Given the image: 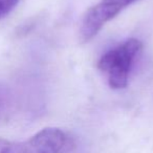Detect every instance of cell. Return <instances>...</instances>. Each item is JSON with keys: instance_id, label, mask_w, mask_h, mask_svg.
Masks as SVG:
<instances>
[{"instance_id": "5b68a950", "label": "cell", "mask_w": 153, "mask_h": 153, "mask_svg": "<svg viewBox=\"0 0 153 153\" xmlns=\"http://www.w3.org/2000/svg\"><path fill=\"white\" fill-rule=\"evenodd\" d=\"M19 0H0V19L7 16L16 7Z\"/></svg>"}, {"instance_id": "277c9868", "label": "cell", "mask_w": 153, "mask_h": 153, "mask_svg": "<svg viewBox=\"0 0 153 153\" xmlns=\"http://www.w3.org/2000/svg\"><path fill=\"white\" fill-rule=\"evenodd\" d=\"M134 1H136V0H102L101 2L106 5L107 7H109L110 10H112L117 15L125 7H127L128 5L133 3Z\"/></svg>"}, {"instance_id": "7a4b0ae2", "label": "cell", "mask_w": 153, "mask_h": 153, "mask_svg": "<svg viewBox=\"0 0 153 153\" xmlns=\"http://www.w3.org/2000/svg\"><path fill=\"white\" fill-rule=\"evenodd\" d=\"M74 148L71 136L53 127L44 128L24 142L0 138V153H68Z\"/></svg>"}, {"instance_id": "6da1fadb", "label": "cell", "mask_w": 153, "mask_h": 153, "mask_svg": "<svg viewBox=\"0 0 153 153\" xmlns=\"http://www.w3.org/2000/svg\"><path fill=\"white\" fill-rule=\"evenodd\" d=\"M143 44L137 39H128L119 46L111 48L101 57L98 68L106 74L112 89H123L128 85L130 70Z\"/></svg>"}, {"instance_id": "3957f363", "label": "cell", "mask_w": 153, "mask_h": 153, "mask_svg": "<svg viewBox=\"0 0 153 153\" xmlns=\"http://www.w3.org/2000/svg\"><path fill=\"white\" fill-rule=\"evenodd\" d=\"M115 16L117 14L102 2H99L98 4L89 7L82 20L80 27V39L83 42L91 40L100 32L101 28Z\"/></svg>"}]
</instances>
